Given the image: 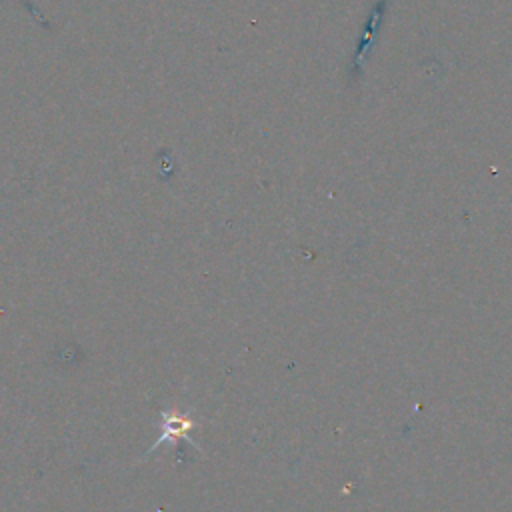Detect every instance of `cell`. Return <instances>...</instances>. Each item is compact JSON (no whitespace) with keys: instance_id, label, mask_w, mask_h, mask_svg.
<instances>
[{"instance_id":"obj_1","label":"cell","mask_w":512,"mask_h":512,"mask_svg":"<svg viewBox=\"0 0 512 512\" xmlns=\"http://www.w3.org/2000/svg\"><path fill=\"white\" fill-rule=\"evenodd\" d=\"M160 418H162V432H160L158 440L148 448L146 456H148L152 450L160 448L162 444H170L172 450H176V446H178L180 440L190 442L196 450L202 452V446H200L196 440H192V436H190V430L198 426V420L192 416V410H186V412H178V410H160ZM146 456H144V458H146Z\"/></svg>"}]
</instances>
